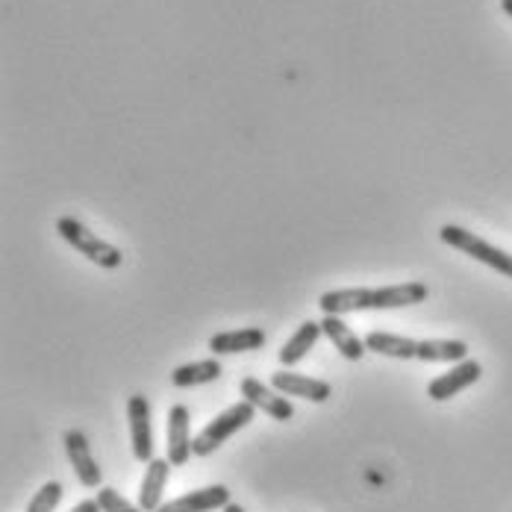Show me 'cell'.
<instances>
[{"mask_svg": "<svg viewBox=\"0 0 512 512\" xmlns=\"http://www.w3.org/2000/svg\"><path fill=\"white\" fill-rule=\"evenodd\" d=\"M427 298H430V289L412 280V283L380 286V289H333L318 298V307L324 315H351V312H368V309L418 307Z\"/></svg>", "mask_w": 512, "mask_h": 512, "instance_id": "6da1fadb", "label": "cell"}, {"mask_svg": "<svg viewBox=\"0 0 512 512\" xmlns=\"http://www.w3.org/2000/svg\"><path fill=\"white\" fill-rule=\"evenodd\" d=\"M56 233H59L77 254L86 256L89 262H95L98 268L115 271V268L124 265V254H121L115 245L103 242L98 233H92V230H89L80 218H74V215H62V218L56 221Z\"/></svg>", "mask_w": 512, "mask_h": 512, "instance_id": "7a4b0ae2", "label": "cell"}, {"mask_svg": "<svg viewBox=\"0 0 512 512\" xmlns=\"http://www.w3.org/2000/svg\"><path fill=\"white\" fill-rule=\"evenodd\" d=\"M439 239H442L448 248L471 256V259L489 265L492 271H498V274H504V277H510L512 280V254L495 248V245H489V242L480 239L477 233H471V230H465V227H457V224H445V227L439 230Z\"/></svg>", "mask_w": 512, "mask_h": 512, "instance_id": "3957f363", "label": "cell"}, {"mask_svg": "<svg viewBox=\"0 0 512 512\" xmlns=\"http://www.w3.org/2000/svg\"><path fill=\"white\" fill-rule=\"evenodd\" d=\"M256 407L254 404H248L245 398L239 401V404H233L230 410L218 412L209 424H206L204 430L198 433V439H195V457H209V454H215L230 436H236L239 430H245L251 421H254Z\"/></svg>", "mask_w": 512, "mask_h": 512, "instance_id": "277c9868", "label": "cell"}, {"mask_svg": "<svg viewBox=\"0 0 512 512\" xmlns=\"http://www.w3.org/2000/svg\"><path fill=\"white\" fill-rule=\"evenodd\" d=\"M127 421H130L133 457L148 465L154 460V410H151V401L145 395L127 398Z\"/></svg>", "mask_w": 512, "mask_h": 512, "instance_id": "5b68a950", "label": "cell"}, {"mask_svg": "<svg viewBox=\"0 0 512 512\" xmlns=\"http://www.w3.org/2000/svg\"><path fill=\"white\" fill-rule=\"evenodd\" d=\"M62 445H65V454H68V460H71V468H74L77 480H80L86 489H101L103 471L101 465H98V460L92 457V448H89L86 433L77 430V427H71V430H65Z\"/></svg>", "mask_w": 512, "mask_h": 512, "instance_id": "8992f818", "label": "cell"}, {"mask_svg": "<svg viewBox=\"0 0 512 512\" xmlns=\"http://www.w3.org/2000/svg\"><path fill=\"white\" fill-rule=\"evenodd\" d=\"M168 457L174 468H183L186 462L195 457V439H192V412L183 404H174L168 410Z\"/></svg>", "mask_w": 512, "mask_h": 512, "instance_id": "52a82bcc", "label": "cell"}, {"mask_svg": "<svg viewBox=\"0 0 512 512\" xmlns=\"http://www.w3.org/2000/svg\"><path fill=\"white\" fill-rule=\"evenodd\" d=\"M271 386L277 392H283L286 398H304L309 404H324L333 395V386L327 380H318V377H309V374H298V371H289V368L274 371L271 374Z\"/></svg>", "mask_w": 512, "mask_h": 512, "instance_id": "ba28073f", "label": "cell"}, {"mask_svg": "<svg viewBox=\"0 0 512 512\" xmlns=\"http://www.w3.org/2000/svg\"><path fill=\"white\" fill-rule=\"evenodd\" d=\"M239 392H242V398H245L248 404H254L256 410H262L268 418H274V421H292V418H295L292 401H289L283 392H277L274 386H265V383L256 380V377H245V380L239 383Z\"/></svg>", "mask_w": 512, "mask_h": 512, "instance_id": "9c48e42d", "label": "cell"}, {"mask_svg": "<svg viewBox=\"0 0 512 512\" xmlns=\"http://www.w3.org/2000/svg\"><path fill=\"white\" fill-rule=\"evenodd\" d=\"M480 377H483V365L477 359H462V362H454V368H448L445 374H439L436 380H430L427 395L433 401H451L462 389L474 386Z\"/></svg>", "mask_w": 512, "mask_h": 512, "instance_id": "30bf717a", "label": "cell"}, {"mask_svg": "<svg viewBox=\"0 0 512 512\" xmlns=\"http://www.w3.org/2000/svg\"><path fill=\"white\" fill-rule=\"evenodd\" d=\"M265 342H268L265 330H259V327H242V330L215 333V336L209 339V351H212V357L251 354V351H262Z\"/></svg>", "mask_w": 512, "mask_h": 512, "instance_id": "8fae6325", "label": "cell"}, {"mask_svg": "<svg viewBox=\"0 0 512 512\" xmlns=\"http://www.w3.org/2000/svg\"><path fill=\"white\" fill-rule=\"evenodd\" d=\"M230 504V489L227 486H206V489H195L183 498H174L168 504H162L156 512H215L224 510Z\"/></svg>", "mask_w": 512, "mask_h": 512, "instance_id": "7c38bea8", "label": "cell"}, {"mask_svg": "<svg viewBox=\"0 0 512 512\" xmlns=\"http://www.w3.org/2000/svg\"><path fill=\"white\" fill-rule=\"evenodd\" d=\"M321 327H324V336L333 342V348L339 351V357H345L348 362H359V359L368 354L365 342L359 339L357 333L345 324L342 315H324L321 318Z\"/></svg>", "mask_w": 512, "mask_h": 512, "instance_id": "4fadbf2b", "label": "cell"}, {"mask_svg": "<svg viewBox=\"0 0 512 512\" xmlns=\"http://www.w3.org/2000/svg\"><path fill=\"white\" fill-rule=\"evenodd\" d=\"M171 462L168 460H154L148 462V468H145V477H142V486H139V507L145 512H156L165 501H162V489H165V483H168V477H171Z\"/></svg>", "mask_w": 512, "mask_h": 512, "instance_id": "5bb4252c", "label": "cell"}, {"mask_svg": "<svg viewBox=\"0 0 512 512\" xmlns=\"http://www.w3.org/2000/svg\"><path fill=\"white\" fill-rule=\"evenodd\" d=\"M224 374V365L218 357L198 359V362H186L180 368L171 371V383L177 389H195V386H206V383H215L218 377Z\"/></svg>", "mask_w": 512, "mask_h": 512, "instance_id": "9a60e30c", "label": "cell"}, {"mask_svg": "<svg viewBox=\"0 0 512 512\" xmlns=\"http://www.w3.org/2000/svg\"><path fill=\"white\" fill-rule=\"evenodd\" d=\"M321 336H324L321 321H304V324L292 333V339L280 348V365H283V368L298 365V362L307 357L309 351L318 345V339H321Z\"/></svg>", "mask_w": 512, "mask_h": 512, "instance_id": "2e32d148", "label": "cell"}, {"mask_svg": "<svg viewBox=\"0 0 512 512\" xmlns=\"http://www.w3.org/2000/svg\"><path fill=\"white\" fill-rule=\"evenodd\" d=\"M365 348H368L371 354H380V357H389V359L418 357V339L398 336V333H383V330L368 333V336H365Z\"/></svg>", "mask_w": 512, "mask_h": 512, "instance_id": "e0dca14e", "label": "cell"}, {"mask_svg": "<svg viewBox=\"0 0 512 512\" xmlns=\"http://www.w3.org/2000/svg\"><path fill=\"white\" fill-rule=\"evenodd\" d=\"M62 495H65L62 483H59V480H51V483H45V486L33 495V501L27 504V512H56Z\"/></svg>", "mask_w": 512, "mask_h": 512, "instance_id": "ac0fdd59", "label": "cell"}, {"mask_svg": "<svg viewBox=\"0 0 512 512\" xmlns=\"http://www.w3.org/2000/svg\"><path fill=\"white\" fill-rule=\"evenodd\" d=\"M98 504H101L103 512H145L139 504H130V501H127L118 489H112V486H101Z\"/></svg>", "mask_w": 512, "mask_h": 512, "instance_id": "d6986e66", "label": "cell"}, {"mask_svg": "<svg viewBox=\"0 0 512 512\" xmlns=\"http://www.w3.org/2000/svg\"><path fill=\"white\" fill-rule=\"evenodd\" d=\"M71 512H103V510H101V504H98V498H95V501H89V498H86V501H80V504H77Z\"/></svg>", "mask_w": 512, "mask_h": 512, "instance_id": "ffe728a7", "label": "cell"}, {"mask_svg": "<svg viewBox=\"0 0 512 512\" xmlns=\"http://www.w3.org/2000/svg\"><path fill=\"white\" fill-rule=\"evenodd\" d=\"M221 512H245V507H239V504H233V501H230V504H227Z\"/></svg>", "mask_w": 512, "mask_h": 512, "instance_id": "44dd1931", "label": "cell"}, {"mask_svg": "<svg viewBox=\"0 0 512 512\" xmlns=\"http://www.w3.org/2000/svg\"><path fill=\"white\" fill-rule=\"evenodd\" d=\"M501 9H504V12L512 18V0H501Z\"/></svg>", "mask_w": 512, "mask_h": 512, "instance_id": "7402d4cb", "label": "cell"}]
</instances>
